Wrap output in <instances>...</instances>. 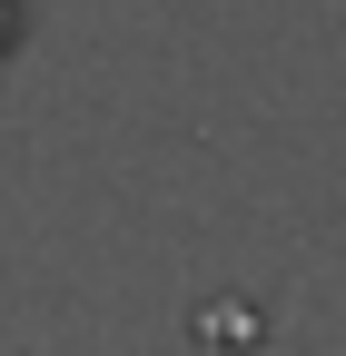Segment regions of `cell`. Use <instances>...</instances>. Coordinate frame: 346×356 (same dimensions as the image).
<instances>
[{
	"mask_svg": "<svg viewBox=\"0 0 346 356\" xmlns=\"http://www.w3.org/2000/svg\"><path fill=\"white\" fill-rule=\"evenodd\" d=\"M0 50H10V0H0Z\"/></svg>",
	"mask_w": 346,
	"mask_h": 356,
	"instance_id": "1",
	"label": "cell"
}]
</instances>
